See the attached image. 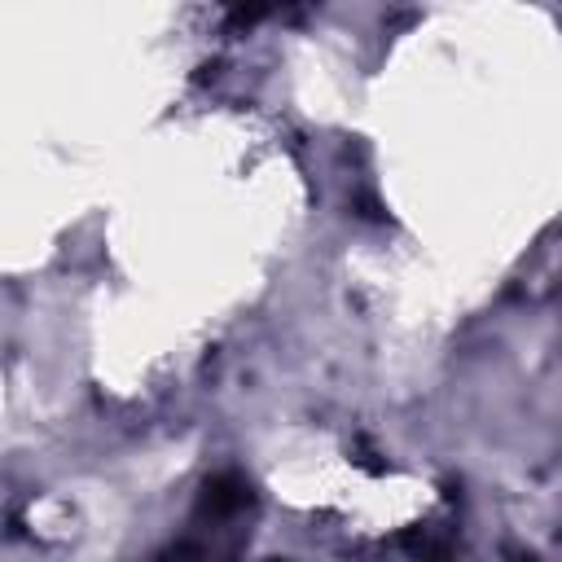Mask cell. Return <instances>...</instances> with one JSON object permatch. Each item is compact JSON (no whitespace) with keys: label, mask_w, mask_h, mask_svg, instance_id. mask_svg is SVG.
Returning <instances> with one entry per match:
<instances>
[{"label":"cell","mask_w":562,"mask_h":562,"mask_svg":"<svg viewBox=\"0 0 562 562\" xmlns=\"http://www.w3.org/2000/svg\"><path fill=\"white\" fill-rule=\"evenodd\" d=\"M211 514H228V509H237V505H246V487L233 479V474H220V479H211L206 483V501H202Z\"/></svg>","instance_id":"cell-1"}]
</instances>
